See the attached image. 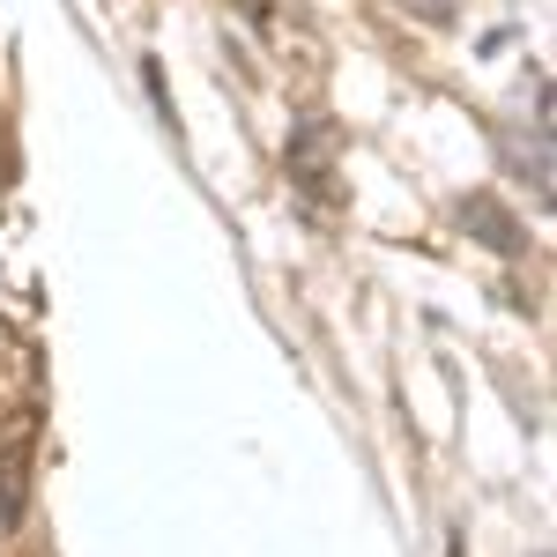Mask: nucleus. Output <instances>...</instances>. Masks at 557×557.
<instances>
[{
  "label": "nucleus",
  "instance_id": "4",
  "mask_svg": "<svg viewBox=\"0 0 557 557\" xmlns=\"http://www.w3.org/2000/svg\"><path fill=\"white\" fill-rule=\"evenodd\" d=\"M461 215H469V223H483V231H491V246H506V253H513V246H520L513 215H498V209H491V201H469V209H461Z\"/></svg>",
  "mask_w": 557,
  "mask_h": 557
},
{
  "label": "nucleus",
  "instance_id": "2",
  "mask_svg": "<svg viewBox=\"0 0 557 557\" xmlns=\"http://www.w3.org/2000/svg\"><path fill=\"white\" fill-rule=\"evenodd\" d=\"M335 149H343V141H335V127H327V120H305L298 134H290V149H283V172H290V186H298L305 201H320V209H335V201H343V186H335Z\"/></svg>",
  "mask_w": 557,
  "mask_h": 557
},
{
  "label": "nucleus",
  "instance_id": "3",
  "mask_svg": "<svg viewBox=\"0 0 557 557\" xmlns=\"http://www.w3.org/2000/svg\"><path fill=\"white\" fill-rule=\"evenodd\" d=\"M23 401H45V357L15 320H0V409H23Z\"/></svg>",
  "mask_w": 557,
  "mask_h": 557
},
{
  "label": "nucleus",
  "instance_id": "5",
  "mask_svg": "<svg viewBox=\"0 0 557 557\" xmlns=\"http://www.w3.org/2000/svg\"><path fill=\"white\" fill-rule=\"evenodd\" d=\"M454 557H461V550H454Z\"/></svg>",
  "mask_w": 557,
  "mask_h": 557
},
{
  "label": "nucleus",
  "instance_id": "1",
  "mask_svg": "<svg viewBox=\"0 0 557 557\" xmlns=\"http://www.w3.org/2000/svg\"><path fill=\"white\" fill-rule=\"evenodd\" d=\"M38 431H45V401L0 409V520L30 513V461H38Z\"/></svg>",
  "mask_w": 557,
  "mask_h": 557
}]
</instances>
